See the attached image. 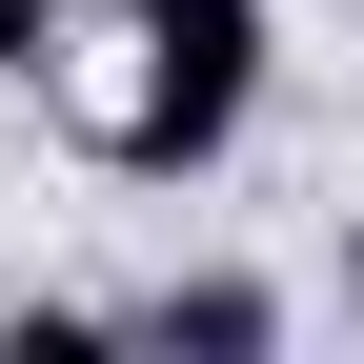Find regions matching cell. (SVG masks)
I'll use <instances>...</instances> for the list:
<instances>
[{
	"mask_svg": "<svg viewBox=\"0 0 364 364\" xmlns=\"http://www.w3.org/2000/svg\"><path fill=\"white\" fill-rule=\"evenodd\" d=\"M61 142L122 162V182H203L223 142L263 122V0H102L61 41Z\"/></svg>",
	"mask_w": 364,
	"mask_h": 364,
	"instance_id": "6da1fadb",
	"label": "cell"
},
{
	"mask_svg": "<svg viewBox=\"0 0 364 364\" xmlns=\"http://www.w3.org/2000/svg\"><path fill=\"white\" fill-rule=\"evenodd\" d=\"M304 304L263 284V263H182V284H142V344H203V364H263Z\"/></svg>",
	"mask_w": 364,
	"mask_h": 364,
	"instance_id": "7a4b0ae2",
	"label": "cell"
},
{
	"mask_svg": "<svg viewBox=\"0 0 364 364\" xmlns=\"http://www.w3.org/2000/svg\"><path fill=\"white\" fill-rule=\"evenodd\" d=\"M61 41H81V0H0V81H21V102L61 81Z\"/></svg>",
	"mask_w": 364,
	"mask_h": 364,
	"instance_id": "3957f363",
	"label": "cell"
},
{
	"mask_svg": "<svg viewBox=\"0 0 364 364\" xmlns=\"http://www.w3.org/2000/svg\"><path fill=\"white\" fill-rule=\"evenodd\" d=\"M344 324H364V223H344Z\"/></svg>",
	"mask_w": 364,
	"mask_h": 364,
	"instance_id": "277c9868",
	"label": "cell"
}]
</instances>
